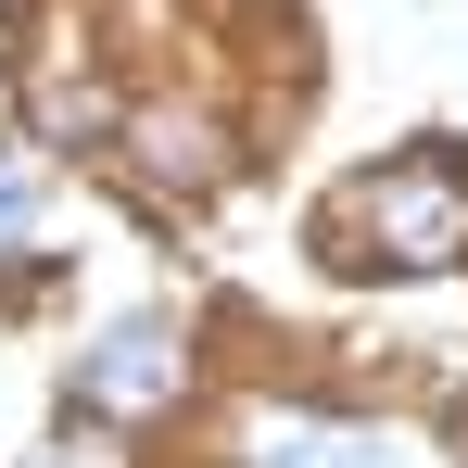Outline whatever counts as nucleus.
<instances>
[{
	"label": "nucleus",
	"mask_w": 468,
	"mask_h": 468,
	"mask_svg": "<svg viewBox=\"0 0 468 468\" xmlns=\"http://www.w3.org/2000/svg\"><path fill=\"white\" fill-rule=\"evenodd\" d=\"M13 216H26V190H13V177H0V229H13Z\"/></svg>",
	"instance_id": "20e7f679"
},
{
	"label": "nucleus",
	"mask_w": 468,
	"mask_h": 468,
	"mask_svg": "<svg viewBox=\"0 0 468 468\" xmlns=\"http://www.w3.org/2000/svg\"><path fill=\"white\" fill-rule=\"evenodd\" d=\"M177 380H190L177 329H165V316H127V329H101V355L77 367V418H165Z\"/></svg>",
	"instance_id": "f03ea898"
},
{
	"label": "nucleus",
	"mask_w": 468,
	"mask_h": 468,
	"mask_svg": "<svg viewBox=\"0 0 468 468\" xmlns=\"http://www.w3.org/2000/svg\"><path fill=\"white\" fill-rule=\"evenodd\" d=\"M266 468H380V456H367L355 431H279V456H266Z\"/></svg>",
	"instance_id": "7ed1b4c3"
},
{
	"label": "nucleus",
	"mask_w": 468,
	"mask_h": 468,
	"mask_svg": "<svg viewBox=\"0 0 468 468\" xmlns=\"http://www.w3.org/2000/svg\"><path fill=\"white\" fill-rule=\"evenodd\" d=\"M342 229L367 240L380 266H456L468 253V165H443V153H405V165H380V177H355L342 190Z\"/></svg>",
	"instance_id": "f257e3e1"
}]
</instances>
